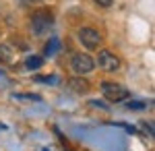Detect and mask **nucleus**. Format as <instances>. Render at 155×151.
I'll return each instance as SVG.
<instances>
[{"mask_svg":"<svg viewBox=\"0 0 155 151\" xmlns=\"http://www.w3.org/2000/svg\"><path fill=\"white\" fill-rule=\"evenodd\" d=\"M52 25H54V17H52L48 11H37V12H33L31 19H29V27H31V31L35 35L48 33L50 29H52Z\"/></svg>","mask_w":155,"mask_h":151,"instance_id":"obj_1","label":"nucleus"},{"mask_svg":"<svg viewBox=\"0 0 155 151\" xmlns=\"http://www.w3.org/2000/svg\"><path fill=\"white\" fill-rule=\"evenodd\" d=\"M101 93H104V97H106L107 102H114V104L124 102V99L130 97V91H128L124 85H120V83H112V81H104V83H101Z\"/></svg>","mask_w":155,"mask_h":151,"instance_id":"obj_2","label":"nucleus"},{"mask_svg":"<svg viewBox=\"0 0 155 151\" xmlns=\"http://www.w3.org/2000/svg\"><path fill=\"white\" fill-rule=\"evenodd\" d=\"M71 69L74 75H87V72H91V70L95 69V58L93 56H89V54H74L71 58Z\"/></svg>","mask_w":155,"mask_h":151,"instance_id":"obj_3","label":"nucleus"},{"mask_svg":"<svg viewBox=\"0 0 155 151\" xmlns=\"http://www.w3.org/2000/svg\"><path fill=\"white\" fill-rule=\"evenodd\" d=\"M79 42L83 44L87 50H97V46L101 44V33L95 31V29H91V27H83V29H79Z\"/></svg>","mask_w":155,"mask_h":151,"instance_id":"obj_4","label":"nucleus"},{"mask_svg":"<svg viewBox=\"0 0 155 151\" xmlns=\"http://www.w3.org/2000/svg\"><path fill=\"white\" fill-rule=\"evenodd\" d=\"M97 64L106 72H116L120 69V58L110 50H99L97 52Z\"/></svg>","mask_w":155,"mask_h":151,"instance_id":"obj_5","label":"nucleus"},{"mask_svg":"<svg viewBox=\"0 0 155 151\" xmlns=\"http://www.w3.org/2000/svg\"><path fill=\"white\" fill-rule=\"evenodd\" d=\"M66 85H68V89H71V91H74V93H87V91H89V87H91V85H89V81H87V79H83L81 75H77V77L68 79V83H66Z\"/></svg>","mask_w":155,"mask_h":151,"instance_id":"obj_6","label":"nucleus"},{"mask_svg":"<svg viewBox=\"0 0 155 151\" xmlns=\"http://www.w3.org/2000/svg\"><path fill=\"white\" fill-rule=\"evenodd\" d=\"M15 60V52H12L11 46H6V44H0V62H4V64H8Z\"/></svg>","mask_w":155,"mask_h":151,"instance_id":"obj_7","label":"nucleus"},{"mask_svg":"<svg viewBox=\"0 0 155 151\" xmlns=\"http://www.w3.org/2000/svg\"><path fill=\"white\" fill-rule=\"evenodd\" d=\"M41 64H44V58H41V56H29V58L25 60V66L31 69V70L41 69Z\"/></svg>","mask_w":155,"mask_h":151,"instance_id":"obj_8","label":"nucleus"},{"mask_svg":"<svg viewBox=\"0 0 155 151\" xmlns=\"http://www.w3.org/2000/svg\"><path fill=\"white\" fill-rule=\"evenodd\" d=\"M58 48H60V42H58V39H50V44L46 46L44 54H46V56H52V54H54V52H56Z\"/></svg>","mask_w":155,"mask_h":151,"instance_id":"obj_9","label":"nucleus"},{"mask_svg":"<svg viewBox=\"0 0 155 151\" xmlns=\"http://www.w3.org/2000/svg\"><path fill=\"white\" fill-rule=\"evenodd\" d=\"M126 108H128V110H134V112H139V110H145L147 106H145L143 102H137V99H132V102H128V104H126Z\"/></svg>","mask_w":155,"mask_h":151,"instance_id":"obj_10","label":"nucleus"},{"mask_svg":"<svg viewBox=\"0 0 155 151\" xmlns=\"http://www.w3.org/2000/svg\"><path fill=\"white\" fill-rule=\"evenodd\" d=\"M12 97H17V99H33V102H39L41 99L39 95H12Z\"/></svg>","mask_w":155,"mask_h":151,"instance_id":"obj_11","label":"nucleus"},{"mask_svg":"<svg viewBox=\"0 0 155 151\" xmlns=\"http://www.w3.org/2000/svg\"><path fill=\"white\" fill-rule=\"evenodd\" d=\"M95 4H99V6H104V8H107V6H112L114 4V0H93Z\"/></svg>","mask_w":155,"mask_h":151,"instance_id":"obj_12","label":"nucleus"},{"mask_svg":"<svg viewBox=\"0 0 155 151\" xmlns=\"http://www.w3.org/2000/svg\"><path fill=\"white\" fill-rule=\"evenodd\" d=\"M89 106H93V108H101V110H107V106L104 104V102H97V99H91Z\"/></svg>","mask_w":155,"mask_h":151,"instance_id":"obj_13","label":"nucleus"},{"mask_svg":"<svg viewBox=\"0 0 155 151\" xmlns=\"http://www.w3.org/2000/svg\"><path fill=\"white\" fill-rule=\"evenodd\" d=\"M35 81H41V83H56L58 79H56V77H37Z\"/></svg>","mask_w":155,"mask_h":151,"instance_id":"obj_14","label":"nucleus"},{"mask_svg":"<svg viewBox=\"0 0 155 151\" xmlns=\"http://www.w3.org/2000/svg\"><path fill=\"white\" fill-rule=\"evenodd\" d=\"M27 4H37V2H44V0H25Z\"/></svg>","mask_w":155,"mask_h":151,"instance_id":"obj_15","label":"nucleus"},{"mask_svg":"<svg viewBox=\"0 0 155 151\" xmlns=\"http://www.w3.org/2000/svg\"><path fill=\"white\" fill-rule=\"evenodd\" d=\"M44 151H48V149H44Z\"/></svg>","mask_w":155,"mask_h":151,"instance_id":"obj_16","label":"nucleus"},{"mask_svg":"<svg viewBox=\"0 0 155 151\" xmlns=\"http://www.w3.org/2000/svg\"><path fill=\"white\" fill-rule=\"evenodd\" d=\"M0 33H2V31H0Z\"/></svg>","mask_w":155,"mask_h":151,"instance_id":"obj_17","label":"nucleus"}]
</instances>
